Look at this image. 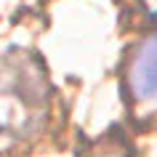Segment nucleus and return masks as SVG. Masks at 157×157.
<instances>
[{
  "label": "nucleus",
  "instance_id": "nucleus-1",
  "mask_svg": "<svg viewBox=\"0 0 157 157\" xmlns=\"http://www.w3.org/2000/svg\"><path fill=\"white\" fill-rule=\"evenodd\" d=\"M128 85L139 101L157 96V35H149L139 43L128 69Z\"/></svg>",
  "mask_w": 157,
  "mask_h": 157
},
{
  "label": "nucleus",
  "instance_id": "nucleus-2",
  "mask_svg": "<svg viewBox=\"0 0 157 157\" xmlns=\"http://www.w3.org/2000/svg\"><path fill=\"white\" fill-rule=\"evenodd\" d=\"M152 19H157V0H155V6H152Z\"/></svg>",
  "mask_w": 157,
  "mask_h": 157
}]
</instances>
